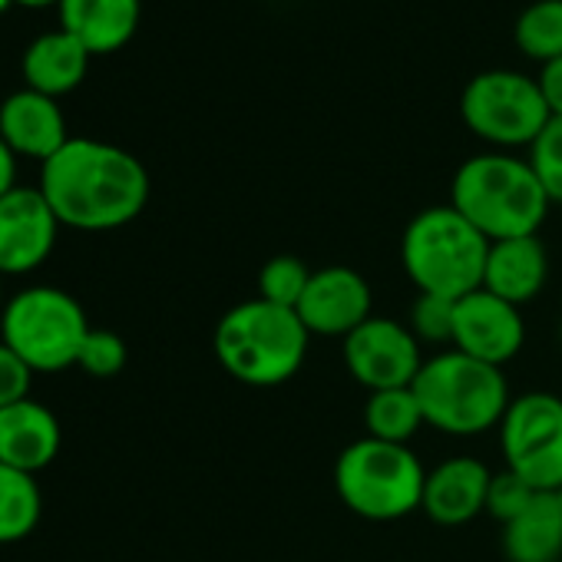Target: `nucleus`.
Here are the masks:
<instances>
[{
    "mask_svg": "<svg viewBox=\"0 0 562 562\" xmlns=\"http://www.w3.org/2000/svg\"><path fill=\"white\" fill-rule=\"evenodd\" d=\"M41 192L60 225L77 232H113L136 222L149 202V172L123 146L70 136L44 162Z\"/></svg>",
    "mask_w": 562,
    "mask_h": 562,
    "instance_id": "f257e3e1",
    "label": "nucleus"
},
{
    "mask_svg": "<svg viewBox=\"0 0 562 562\" xmlns=\"http://www.w3.org/2000/svg\"><path fill=\"white\" fill-rule=\"evenodd\" d=\"M450 205L490 241H503L539 235L552 199L529 159L490 149L453 172Z\"/></svg>",
    "mask_w": 562,
    "mask_h": 562,
    "instance_id": "f03ea898",
    "label": "nucleus"
},
{
    "mask_svg": "<svg viewBox=\"0 0 562 562\" xmlns=\"http://www.w3.org/2000/svg\"><path fill=\"white\" fill-rule=\"evenodd\" d=\"M308 341L312 335L299 312L261 299L228 308L212 335L222 371L245 387L289 384L308 358Z\"/></svg>",
    "mask_w": 562,
    "mask_h": 562,
    "instance_id": "7ed1b4c3",
    "label": "nucleus"
},
{
    "mask_svg": "<svg viewBox=\"0 0 562 562\" xmlns=\"http://www.w3.org/2000/svg\"><path fill=\"white\" fill-rule=\"evenodd\" d=\"M490 238L450 202L417 212L401 235V265L420 295L460 302L483 289Z\"/></svg>",
    "mask_w": 562,
    "mask_h": 562,
    "instance_id": "20e7f679",
    "label": "nucleus"
},
{
    "mask_svg": "<svg viewBox=\"0 0 562 562\" xmlns=\"http://www.w3.org/2000/svg\"><path fill=\"white\" fill-rule=\"evenodd\" d=\"M411 387L420 401L424 424L447 437L499 430L513 401L503 368L483 364L457 348L427 358Z\"/></svg>",
    "mask_w": 562,
    "mask_h": 562,
    "instance_id": "39448f33",
    "label": "nucleus"
},
{
    "mask_svg": "<svg viewBox=\"0 0 562 562\" xmlns=\"http://www.w3.org/2000/svg\"><path fill=\"white\" fill-rule=\"evenodd\" d=\"M427 470L407 443L361 437L335 460L338 499L361 519L394 522L420 509Z\"/></svg>",
    "mask_w": 562,
    "mask_h": 562,
    "instance_id": "423d86ee",
    "label": "nucleus"
},
{
    "mask_svg": "<svg viewBox=\"0 0 562 562\" xmlns=\"http://www.w3.org/2000/svg\"><path fill=\"white\" fill-rule=\"evenodd\" d=\"M83 305L54 285L18 292L0 315V341H4L34 374H57L77 368L83 341L90 335Z\"/></svg>",
    "mask_w": 562,
    "mask_h": 562,
    "instance_id": "0eeeda50",
    "label": "nucleus"
},
{
    "mask_svg": "<svg viewBox=\"0 0 562 562\" xmlns=\"http://www.w3.org/2000/svg\"><path fill=\"white\" fill-rule=\"evenodd\" d=\"M460 116L476 139H483L499 153L522 149V146L532 149V143L552 123V113L542 100L536 77L519 70L476 74L463 87Z\"/></svg>",
    "mask_w": 562,
    "mask_h": 562,
    "instance_id": "6e6552de",
    "label": "nucleus"
},
{
    "mask_svg": "<svg viewBox=\"0 0 562 562\" xmlns=\"http://www.w3.org/2000/svg\"><path fill=\"white\" fill-rule=\"evenodd\" d=\"M499 447L506 467L536 493H555L562 486V397L549 391L513 397L499 424Z\"/></svg>",
    "mask_w": 562,
    "mask_h": 562,
    "instance_id": "1a4fd4ad",
    "label": "nucleus"
},
{
    "mask_svg": "<svg viewBox=\"0 0 562 562\" xmlns=\"http://www.w3.org/2000/svg\"><path fill=\"white\" fill-rule=\"evenodd\" d=\"M424 345L414 338V331L394 318H368L361 328H355L345 338V364L348 374L374 391H394L411 387L424 368Z\"/></svg>",
    "mask_w": 562,
    "mask_h": 562,
    "instance_id": "9d476101",
    "label": "nucleus"
},
{
    "mask_svg": "<svg viewBox=\"0 0 562 562\" xmlns=\"http://www.w3.org/2000/svg\"><path fill=\"white\" fill-rule=\"evenodd\" d=\"M295 312L302 325L308 328V335L345 341L355 328L374 318L371 281L358 268H348V265L318 268Z\"/></svg>",
    "mask_w": 562,
    "mask_h": 562,
    "instance_id": "9b49d317",
    "label": "nucleus"
},
{
    "mask_svg": "<svg viewBox=\"0 0 562 562\" xmlns=\"http://www.w3.org/2000/svg\"><path fill=\"white\" fill-rule=\"evenodd\" d=\"M60 218L41 186H14L0 195V274H27L41 268L57 245Z\"/></svg>",
    "mask_w": 562,
    "mask_h": 562,
    "instance_id": "f8f14e48",
    "label": "nucleus"
},
{
    "mask_svg": "<svg viewBox=\"0 0 562 562\" xmlns=\"http://www.w3.org/2000/svg\"><path fill=\"white\" fill-rule=\"evenodd\" d=\"M526 345V322L522 312L483 289L457 302V318H453V348L503 368L509 364Z\"/></svg>",
    "mask_w": 562,
    "mask_h": 562,
    "instance_id": "ddd939ff",
    "label": "nucleus"
},
{
    "mask_svg": "<svg viewBox=\"0 0 562 562\" xmlns=\"http://www.w3.org/2000/svg\"><path fill=\"white\" fill-rule=\"evenodd\" d=\"M0 139L14 156L37 159L44 166L70 143V133L60 103L24 87L0 103Z\"/></svg>",
    "mask_w": 562,
    "mask_h": 562,
    "instance_id": "4468645a",
    "label": "nucleus"
},
{
    "mask_svg": "<svg viewBox=\"0 0 562 562\" xmlns=\"http://www.w3.org/2000/svg\"><path fill=\"white\" fill-rule=\"evenodd\" d=\"M490 470L476 457H450L427 470L424 503L420 509L437 526H467L480 513H486Z\"/></svg>",
    "mask_w": 562,
    "mask_h": 562,
    "instance_id": "2eb2a0df",
    "label": "nucleus"
},
{
    "mask_svg": "<svg viewBox=\"0 0 562 562\" xmlns=\"http://www.w3.org/2000/svg\"><path fill=\"white\" fill-rule=\"evenodd\" d=\"M549 281V251L539 235H519L490 241L483 292L522 308L536 302Z\"/></svg>",
    "mask_w": 562,
    "mask_h": 562,
    "instance_id": "dca6fc26",
    "label": "nucleus"
},
{
    "mask_svg": "<svg viewBox=\"0 0 562 562\" xmlns=\"http://www.w3.org/2000/svg\"><path fill=\"white\" fill-rule=\"evenodd\" d=\"M60 443V420L44 404L27 397L0 411V463L37 476L57 460Z\"/></svg>",
    "mask_w": 562,
    "mask_h": 562,
    "instance_id": "f3484780",
    "label": "nucleus"
},
{
    "mask_svg": "<svg viewBox=\"0 0 562 562\" xmlns=\"http://www.w3.org/2000/svg\"><path fill=\"white\" fill-rule=\"evenodd\" d=\"M60 31L74 34L93 57L123 50L136 31L143 0H60Z\"/></svg>",
    "mask_w": 562,
    "mask_h": 562,
    "instance_id": "a211bd4d",
    "label": "nucleus"
},
{
    "mask_svg": "<svg viewBox=\"0 0 562 562\" xmlns=\"http://www.w3.org/2000/svg\"><path fill=\"white\" fill-rule=\"evenodd\" d=\"M93 54L67 31H50L41 34L37 41H31V47L24 50L21 70L27 80V90H37L44 97H64L74 93L87 70H90Z\"/></svg>",
    "mask_w": 562,
    "mask_h": 562,
    "instance_id": "6ab92c4d",
    "label": "nucleus"
},
{
    "mask_svg": "<svg viewBox=\"0 0 562 562\" xmlns=\"http://www.w3.org/2000/svg\"><path fill=\"white\" fill-rule=\"evenodd\" d=\"M506 562H559L562 559V506L552 493L536 499L503 526Z\"/></svg>",
    "mask_w": 562,
    "mask_h": 562,
    "instance_id": "aec40b11",
    "label": "nucleus"
},
{
    "mask_svg": "<svg viewBox=\"0 0 562 562\" xmlns=\"http://www.w3.org/2000/svg\"><path fill=\"white\" fill-rule=\"evenodd\" d=\"M44 513V493L34 473L0 463V546L27 539Z\"/></svg>",
    "mask_w": 562,
    "mask_h": 562,
    "instance_id": "412c9836",
    "label": "nucleus"
},
{
    "mask_svg": "<svg viewBox=\"0 0 562 562\" xmlns=\"http://www.w3.org/2000/svg\"><path fill=\"white\" fill-rule=\"evenodd\" d=\"M424 424L420 401L414 387H394V391H374L364 404V437L387 440V443H411Z\"/></svg>",
    "mask_w": 562,
    "mask_h": 562,
    "instance_id": "4be33fe9",
    "label": "nucleus"
},
{
    "mask_svg": "<svg viewBox=\"0 0 562 562\" xmlns=\"http://www.w3.org/2000/svg\"><path fill=\"white\" fill-rule=\"evenodd\" d=\"M516 47L522 57L536 60L539 67L562 57V0H532L516 18L513 27Z\"/></svg>",
    "mask_w": 562,
    "mask_h": 562,
    "instance_id": "5701e85b",
    "label": "nucleus"
},
{
    "mask_svg": "<svg viewBox=\"0 0 562 562\" xmlns=\"http://www.w3.org/2000/svg\"><path fill=\"white\" fill-rule=\"evenodd\" d=\"M312 268L299 258V255H274L258 268V281L255 289L261 302L278 305V308H299V302L308 292V281H312Z\"/></svg>",
    "mask_w": 562,
    "mask_h": 562,
    "instance_id": "b1692460",
    "label": "nucleus"
},
{
    "mask_svg": "<svg viewBox=\"0 0 562 562\" xmlns=\"http://www.w3.org/2000/svg\"><path fill=\"white\" fill-rule=\"evenodd\" d=\"M453 318H457V302L437 295H417V302L411 305L407 328L420 345H453Z\"/></svg>",
    "mask_w": 562,
    "mask_h": 562,
    "instance_id": "393cba45",
    "label": "nucleus"
},
{
    "mask_svg": "<svg viewBox=\"0 0 562 562\" xmlns=\"http://www.w3.org/2000/svg\"><path fill=\"white\" fill-rule=\"evenodd\" d=\"M126 341L116 335V331H106V328H93L83 341V351H80V361L77 368H83L90 378H100V381H110L116 378L123 368H126Z\"/></svg>",
    "mask_w": 562,
    "mask_h": 562,
    "instance_id": "a878e982",
    "label": "nucleus"
},
{
    "mask_svg": "<svg viewBox=\"0 0 562 562\" xmlns=\"http://www.w3.org/2000/svg\"><path fill=\"white\" fill-rule=\"evenodd\" d=\"M536 499V490L519 476L513 473L509 467H503L499 473L490 476V490H486V513L496 519V522H513L529 503Z\"/></svg>",
    "mask_w": 562,
    "mask_h": 562,
    "instance_id": "bb28decb",
    "label": "nucleus"
},
{
    "mask_svg": "<svg viewBox=\"0 0 562 562\" xmlns=\"http://www.w3.org/2000/svg\"><path fill=\"white\" fill-rule=\"evenodd\" d=\"M529 162L539 176V182L546 186L552 205H562V120H552L542 136L532 143L529 149Z\"/></svg>",
    "mask_w": 562,
    "mask_h": 562,
    "instance_id": "cd10ccee",
    "label": "nucleus"
},
{
    "mask_svg": "<svg viewBox=\"0 0 562 562\" xmlns=\"http://www.w3.org/2000/svg\"><path fill=\"white\" fill-rule=\"evenodd\" d=\"M31 381H34V371L4 341H0V411L18 401H27Z\"/></svg>",
    "mask_w": 562,
    "mask_h": 562,
    "instance_id": "c85d7f7f",
    "label": "nucleus"
},
{
    "mask_svg": "<svg viewBox=\"0 0 562 562\" xmlns=\"http://www.w3.org/2000/svg\"><path fill=\"white\" fill-rule=\"evenodd\" d=\"M536 83L542 90V100H546L552 120H562V57L542 64L539 74H536Z\"/></svg>",
    "mask_w": 562,
    "mask_h": 562,
    "instance_id": "c756f323",
    "label": "nucleus"
},
{
    "mask_svg": "<svg viewBox=\"0 0 562 562\" xmlns=\"http://www.w3.org/2000/svg\"><path fill=\"white\" fill-rule=\"evenodd\" d=\"M14 186H18V156L0 139V195H8Z\"/></svg>",
    "mask_w": 562,
    "mask_h": 562,
    "instance_id": "7c9ffc66",
    "label": "nucleus"
},
{
    "mask_svg": "<svg viewBox=\"0 0 562 562\" xmlns=\"http://www.w3.org/2000/svg\"><path fill=\"white\" fill-rule=\"evenodd\" d=\"M21 8H31V11H41V8H60V0H14Z\"/></svg>",
    "mask_w": 562,
    "mask_h": 562,
    "instance_id": "2f4dec72",
    "label": "nucleus"
},
{
    "mask_svg": "<svg viewBox=\"0 0 562 562\" xmlns=\"http://www.w3.org/2000/svg\"><path fill=\"white\" fill-rule=\"evenodd\" d=\"M4 308H8L4 305V274H0V315H4Z\"/></svg>",
    "mask_w": 562,
    "mask_h": 562,
    "instance_id": "473e14b6",
    "label": "nucleus"
},
{
    "mask_svg": "<svg viewBox=\"0 0 562 562\" xmlns=\"http://www.w3.org/2000/svg\"><path fill=\"white\" fill-rule=\"evenodd\" d=\"M11 4H14V0H0V14H4V11H8Z\"/></svg>",
    "mask_w": 562,
    "mask_h": 562,
    "instance_id": "72a5a7b5",
    "label": "nucleus"
},
{
    "mask_svg": "<svg viewBox=\"0 0 562 562\" xmlns=\"http://www.w3.org/2000/svg\"><path fill=\"white\" fill-rule=\"evenodd\" d=\"M552 496H555V499H559V506H562V486H559V490H555Z\"/></svg>",
    "mask_w": 562,
    "mask_h": 562,
    "instance_id": "f704fd0d",
    "label": "nucleus"
},
{
    "mask_svg": "<svg viewBox=\"0 0 562 562\" xmlns=\"http://www.w3.org/2000/svg\"><path fill=\"white\" fill-rule=\"evenodd\" d=\"M559 341H562V318H559Z\"/></svg>",
    "mask_w": 562,
    "mask_h": 562,
    "instance_id": "c9c22d12",
    "label": "nucleus"
}]
</instances>
